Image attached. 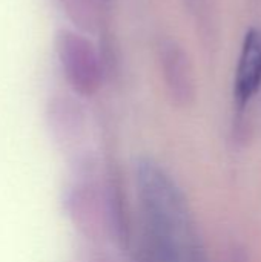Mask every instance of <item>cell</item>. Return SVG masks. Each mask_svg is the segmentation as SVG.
I'll use <instances>...</instances> for the list:
<instances>
[{"label":"cell","instance_id":"obj_2","mask_svg":"<svg viewBox=\"0 0 261 262\" xmlns=\"http://www.w3.org/2000/svg\"><path fill=\"white\" fill-rule=\"evenodd\" d=\"M261 88V32L249 29L245 35L235 72L234 98L238 111H245Z\"/></svg>","mask_w":261,"mask_h":262},{"label":"cell","instance_id":"obj_1","mask_svg":"<svg viewBox=\"0 0 261 262\" xmlns=\"http://www.w3.org/2000/svg\"><path fill=\"white\" fill-rule=\"evenodd\" d=\"M135 183L155 262H208L189 204L171 175L151 158L135 164Z\"/></svg>","mask_w":261,"mask_h":262},{"label":"cell","instance_id":"obj_3","mask_svg":"<svg viewBox=\"0 0 261 262\" xmlns=\"http://www.w3.org/2000/svg\"><path fill=\"white\" fill-rule=\"evenodd\" d=\"M60 49L62 61L74 88L80 92H92L97 86V69L89 46L72 34H65Z\"/></svg>","mask_w":261,"mask_h":262},{"label":"cell","instance_id":"obj_4","mask_svg":"<svg viewBox=\"0 0 261 262\" xmlns=\"http://www.w3.org/2000/svg\"><path fill=\"white\" fill-rule=\"evenodd\" d=\"M229 262H248L246 253L242 247H234L231 253V261Z\"/></svg>","mask_w":261,"mask_h":262}]
</instances>
